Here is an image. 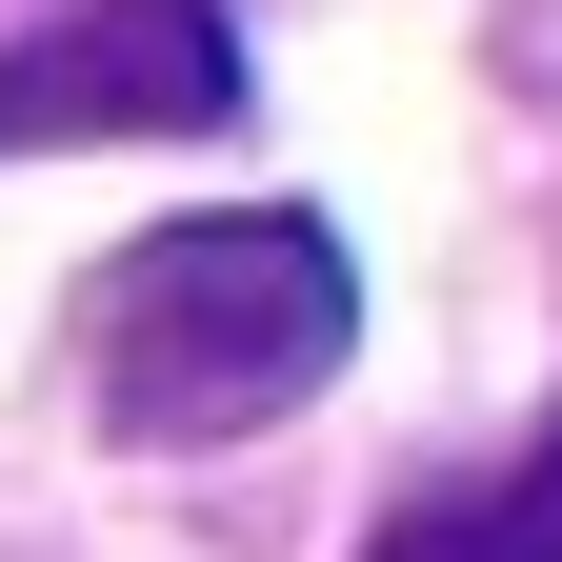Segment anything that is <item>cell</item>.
I'll use <instances>...</instances> for the list:
<instances>
[{
	"mask_svg": "<svg viewBox=\"0 0 562 562\" xmlns=\"http://www.w3.org/2000/svg\"><path fill=\"white\" fill-rule=\"evenodd\" d=\"M201 121H241L222 0H81L60 41H0V161H41V140H201Z\"/></svg>",
	"mask_w": 562,
	"mask_h": 562,
	"instance_id": "7a4b0ae2",
	"label": "cell"
},
{
	"mask_svg": "<svg viewBox=\"0 0 562 562\" xmlns=\"http://www.w3.org/2000/svg\"><path fill=\"white\" fill-rule=\"evenodd\" d=\"M341 341H362V261L302 201H201V222H140L81 281V382L121 442H241V422L322 402Z\"/></svg>",
	"mask_w": 562,
	"mask_h": 562,
	"instance_id": "6da1fadb",
	"label": "cell"
},
{
	"mask_svg": "<svg viewBox=\"0 0 562 562\" xmlns=\"http://www.w3.org/2000/svg\"><path fill=\"white\" fill-rule=\"evenodd\" d=\"M362 562H562V422L522 462H482V482H442V503H402Z\"/></svg>",
	"mask_w": 562,
	"mask_h": 562,
	"instance_id": "3957f363",
	"label": "cell"
}]
</instances>
